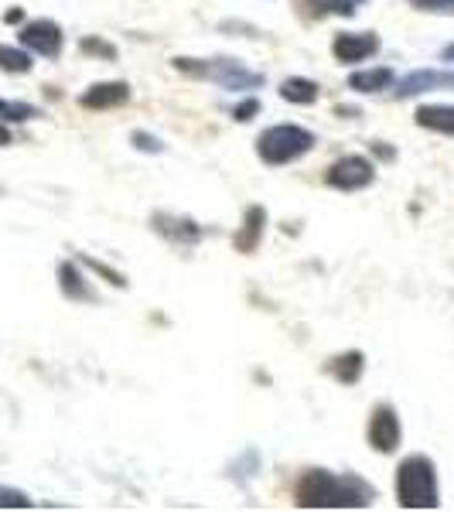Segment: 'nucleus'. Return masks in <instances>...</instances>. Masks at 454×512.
<instances>
[{
	"mask_svg": "<svg viewBox=\"0 0 454 512\" xmlns=\"http://www.w3.org/2000/svg\"><path fill=\"white\" fill-rule=\"evenodd\" d=\"M376 502V489L359 475H338L328 468H308L294 482L297 509H369Z\"/></svg>",
	"mask_w": 454,
	"mask_h": 512,
	"instance_id": "nucleus-1",
	"label": "nucleus"
},
{
	"mask_svg": "<svg viewBox=\"0 0 454 512\" xmlns=\"http://www.w3.org/2000/svg\"><path fill=\"white\" fill-rule=\"evenodd\" d=\"M396 506L400 509H437L441 506L437 468L427 454H407V458L396 465Z\"/></svg>",
	"mask_w": 454,
	"mask_h": 512,
	"instance_id": "nucleus-2",
	"label": "nucleus"
},
{
	"mask_svg": "<svg viewBox=\"0 0 454 512\" xmlns=\"http://www.w3.org/2000/svg\"><path fill=\"white\" fill-rule=\"evenodd\" d=\"M171 69L188 79L216 82L226 93H250V89L263 86L260 72L246 69L239 59H192V55H178V59H171Z\"/></svg>",
	"mask_w": 454,
	"mask_h": 512,
	"instance_id": "nucleus-3",
	"label": "nucleus"
},
{
	"mask_svg": "<svg viewBox=\"0 0 454 512\" xmlns=\"http://www.w3.org/2000/svg\"><path fill=\"white\" fill-rule=\"evenodd\" d=\"M315 144L318 137L301 123H274L257 137V158L267 168H284V164H294L315 151Z\"/></svg>",
	"mask_w": 454,
	"mask_h": 512,
	"instance_id": "nucleus-4",
	"label": "nucleus"
},
{
	"mask_svg": "<svg viewBox=\"0 0 454 512\" xmlns=\"http://www.w3.org/2000/svg\"><path fill=\"white\" fill-rule=\"evenodd\" d=\"M376 181V164L366 158V154H345L328 164L325 171V185L335 188V192H362Z\"/></svg>",
	"mask_w": 454,
	"mask_h": 512,
	"instance_id": "nucleus-5",
	"label": "nucleus"
},
{
	"mask_svg": "<svg viewBox=\"0 0 454 512\" xmlns=\"http://www.w3.org/2000/svg\"><path fill=\"white\" fill-rule=\"evenodd\" d=\"M366 437H369V448L379 451V454H393L400 448L403 441V424H400V414L390 407V403H379L369 414V424H366Z\"/></svg>",
	"mask_w": 454,
	"mask_h": 512,
	"instance_id": "nucleus-6",
	"label": "nucleus"
},
{
	"mask_svg": "<svg viewBox=\"0 0 454 512\" xmlns=\"http://www.w3.org/2000/svg\"><path fill=\"white\" fill-rule=\"evenodd\" d=\"M21 45L28 48L31 55H41V59H59L65 48V35L62 28L52 18H35L21 28Z\"/></svg>",
	"mask_w": 454,
	"mask_h": 512,
	"instance_id": "nucleus-7",
	"label": "nucleus"
},
{
	"mask_svg": "<svg viewBox=\"0 0 454 512\" xmlns=\"http://www.w3.org/2000/svg\"><path fill=\"white\" fill-rule=\"evenodd\" d=\"M444 89H454V69H414V72H407V76H400L393 82L396 99L444 93Z\"/></svg>",
	"mask_w": 454,
	"mask_h": 512,
	"instance_id": "nucleus-8",
	"label": "nucleus"
},
{
	"mask_svg": "<svg viewBox=\"0 0 454 512\" xmlns=\"http://www.w3.org/2000/svg\"><path fill=\"white\" fill-rule=\"evenodd\" d=\"M379 35L376 31H338V35L332 38V55L335 62L342 65H359L366 59H373V55L379 52Z\"/></svg>",
	"mask_w": 454,
	"mask_h": 512,
	"instance_id": "nucleus-9",
	"label": "nucleus"
},
{
	"mask_svg": "<svg viewBox=\"0 0 454 512\" xmlns=\"http://www.w3.org/2000/svg\"><path fill=\"white\" fill-rule=\"evenodd\" d=\"M151 226H154V233H161L164 239H171V243H181V246H195L198 239H205V233H209V229L198 226L195 219L175 216V212H154Z\"/></svg>",
	"mask_w": 454,
	"mask_h": 512,
	"instance_id": "nucleus-10",
	"label": "nucleus"
},
{
	"mask_svg": "<svg viewBox=\"0 0 454 512\" xmlns=\"http://www.w3.org/2000/svg\"><path fill=\"white\" fill-rule=\"evenodd\" d=\"M130 82H93V86L86 89V93L79 96V106L82 110H93V113H99V110H117V106H123V103H130Z\"/></svg>",
	"mask_w": 454,
	"mask_h": 512,
	"instance_id": "nucleus-11",
	"label": "nucleus"
},
{
	"mask_svg": "<svg viewBox=\"0 0 454 512\" xmlns=\"http://www.w3.org/2000/svg\"><path fill=\"white\" fill-rule=\"evenodd\" d=\"M263 229H267V209L263 205H250V209L243 212V226L236 229L233 236V246L236 253H257V246L263 243Z\"/></svg>",
	"mask_w": 454,
	"mask_h": 512,
	"instance_id": "nucleus-12",
	"label": "nucleus"
},
{
	"mask_svg": "<svg viewBox=\"0 0 454 512\" xmlns=\"http://www.w3.org/2000/svg\"><path fill=\"white\" fill-rule=\"evenodd\" d=\"M396 82V72L390 65H373V69H356L349 76V89L352 93H362V96H376V93H386L393 89Z\"/></svg>",
	"mask_w": 454,
	"mask_h": 512,
	"instance_id": "nucleus-13",
	"label": "nucleus"
},
{
	"mask_svg": "<svg viewBox=\"0 0 454 512\" xmlns=\"http://www.w3.org/2000/svg\"><path fill=\"white\" fill-rule=\"evenodd\" d=\"M414 123H417L420 130H431V134L454 137V106H444V103L417 106Z\"/></svg>",
	"mask_w": 454,
	"mask_h": 512,
	"instance_id": "nucleus-14",
	"label": "nucleus"
},
{
	"mask_svg": "<svg viewBox=\"0 0 454 512\" xmlns=\"http://www.w3.org/2000/svg\"><path fill=\"white\" fill-rule=\"evenodd\" d=\"M297 11L311 21L325 18H356V0H294Z\"/></svg>",
	"mask_w": 454,
	"mask_h": 512,
	"instance_id": "nucleus-15",
	"label": "nucleus"
},
{
	"mask_svg": "<svg viewBox=\"0 0 454 512\" xmlns=\"http://www.w3.org/2000/svg\"><path fill=\"white\" fill-rule=\"evenodd\" d=\"M59 287H62V294L69 297V301H86V304L96 301V291L86 284L82 270L72 260H62L59 263Z\"/></svg>",
	"mask_w": 454,
	"mask_h": 512,
	"instance_id": "nucleus-16",
	"label": "nucleus"
},
{
	"mask_svg": "<svg viewBox=\"0 0 454 512\" xmlns=\"http://www.w3.org/2000/svg\"><path fill=\"white\" fill-rule=\"evenodd\" d=\"M277 93H280V99H284V103H291V106H315L318 96H321V86H318L315 79L291 76V79L280 82Z\"/></svg>",
	"mask_w": 454,
	"mask_h": 512,
	"instance_id": "nucleus-17",
	"label": "nucleus"
},
{
	"mask_svg": "<svg viewBox=\"0 0 454 512\" xmlns=\"http://www.w3.org/2000/svg\"><path fill=\"white\" fill-rule=\"evenodd\" d=\"M328 373H332L342 386H356L362 379V373H366V355L356 352V349L335 355V359L328 362Z\"/></svg>",
	"mask_w": 454,
	"mask_h": 512,
	"instance_id": "nucleus-18",
	"label": "nucleus"
},
{
	"mask_svg": "<svg viewBox=\"0 0 454 512\" xmlns=\"http://www.w3.org/2000/svg\"><path fill=\"white\" fill-rule=\"evenodd\" d=\"M0 69L11 72V76H24V72L35 69V59H31L28 48H18V45H0Z\"/></svg>",
	"mask_w": 454,
	"mask_h": 512,
	"instance_id": "nucleus-19",
	"label": "nucleus"
},
{
	"mask_svg": "<svg viewBox=\"0 0 454 512\" xmlns=\"http://www.w3.org/2000/svg\"><path fill=\"white\" fill-rule=\"evenodd\" d=\"M41 110L24 99H0V123H28V120H38Z\"/></svg>",
	"mask_w": 454,
	"mask_h": 512,
	"instance_id": "nucleus-20",
	"label": "nucleus"
},
{
	"mask_svg": "<svg viewBox=\"0 0 454 512\" xmlns=\"http://www.w3.org/2000/svg\"><path fill=\"white\" fill-rule=\"evenodd\" d=\"M79 48L86 55H99V59H106V62H117V45L113 41H103V38H96V35H89V38H82L79 41Z\"/></svg>",
	"mask_w": 454,
	"mask_h": 512,
	"instance_id": "nucleus-21",
	"label": "nucleus"
},
{
	"mask_svg": "<svg viewBox=\"0 0 454 512\" xmlns=\"http://www.w3.org/2000/svg\"><path fill=\"white\" fill-rule=\"evenodd\" d=\"M82 263H86L89 270H93V274H99V277H106L110 280L113 287H127V277L120 274V270H113L110 263H103V260H93V256H79Z\"/></svg>",
	"mask_w": 454,
	"mask_h": 512,
	"instance_id": "nucleus-22",
	"label": "nucleus"
},
{
	"mask_svg": "<svg viewBox=\"0 0 454 512\" xmlns=\"http://www.w3.org/2000/svg\"><path fill=\"white\" fill-rule=\"evenodd\" d=\"M414 11L437 14V18H454V0H407Z\"/></svg>",
	"mask_w": 454,
	"mask_h": 512,
	"instance_id": "nucleus-23",
	"label": "nucleus"
},
{
	"mask_svg": "<svg viewBox=\"0 0 454 512\" xmlns=\"http://www.w3.org/2000/svg\"><path fill=\"white\" fill-rule=\"evenodd\" d=\"M31 506H35V499H31L28 492L0 485V509H31Z\"/></svg>",
	"mask_w": 454,
	"mask_h": 512,
	"instance_id": "nucleus-24",
	"label": "nucleus"
},
{
	"mask_svg": "<svg viewBox=\"0 0 454 512\" xmlns=\"http://www.w3.org/2000/svg\"><path fill=\"white\" fill-rule=\"evenodd\" d=\"M257 113H260V99L257 96H246V99H239V103L233 106V120L236 123H250Z\"/></svg>",
	"mask_w": 454,
	"mask_h": 512,
	"instance_id": "nucleus-25",
	"label": "nucleus"
},
{
	"mask_svg": "<svg viewBox=\"0 0 454 512\" xmlns=\"http://www.w3.org/2000/svg\"><path fill=\"white\" fill-rule=\"evenodd\" d=\"M134 147L137 151H144V154H164V144H161V137H154V134H147V130H134Z\"/></svg>",
	"mask_w": 454,
	"mask_h": 512,
	"instance_id": "nucleus-26",
	"label": "nucleus"
},
{
	"mask_svg": "<svg viewBox=\"0 0 454 512\" xmlns=\"http://www.w3.org/2000/svg\"><path fill=\"white\" fill-rule=\"evenodd\" d=\"M373 151H376L383 161H393V158H396V151H393V147H386L383 140H376V144H373Z\"/></svg>",
	"mask_w": 454,
	"mask_h": 512,
	"instance_id": "nucleus-27",
	"label": "nucleus"
},
{
	"mask_svg": "<svg viewBox=\"0 0 454 512\" xmlns=\"http://www.w3.org/2000/svg\"><path fill=\"white\" fill-rule=\"evenodd\" d=\"M4 21H7V24H21V21H24V11H21V7H14V11H7V14H4Z\"/></svg>",
	"mask_w": 454,
	"mask_h": 512,
	"instance_id": "nucleus-28",
	"label": "nucleus"
},
{
	"mask_svg": "<svg viewBox=\"0 0 454 512\" xmlns=\"http://www.w3.org/2000/svg\"><path fill=\"white\" fill-rule=\"evenodd\" d=\"M441 62H451V65H454V41H451V45H444V48H441Z\"/></svg>",
	"mask_w": 454,
	"mask_h": 512,
	"instance_id": "nucleus-29",
	"label": "nucleus"
},
{
	"mask_svg": "<svg viewBox=\"0 0 454 512\" xmlns=\"http://www.w3.org/2000/svg\"><path fill=\"white\" fill-rule=\"evenodd\" d=\"M11 144V130H7V123H0V147Z\"/></svg>",
	"mask_w": 454,
	"mask_h": 512,
	"instance_id": "nucleus-30",
	"label": "nucleus"
}]
</instances>
